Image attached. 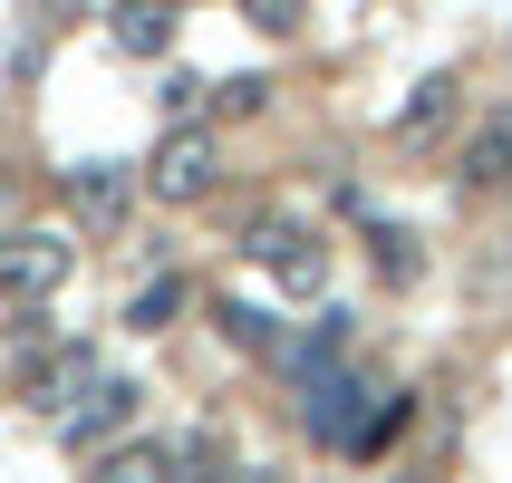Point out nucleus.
Returning <instances> with one entry per match:
<instances>
[{
    "mask_svg": "<svg viewBox=\"0 0 512 483\" xmlns=\"http://www.w3.org/2000/svg\"><path fill=\"white\" fill-rule=\"evenodd\" d=\"M377 377H358V368H319L310 387H300V426H310V445H339V455H358L368 445V416H377Z\"/></svg>",
    "mask_w": 512,
    "mask_h": 483,
    "instance_id": "1",
    "label": "nucleus"
},
{
    "mask_svg": "<svg viewBox=\"0 0 512 483\" xmlns=\"http://www.w3.org/2000/svg\"><path fill=\"white\" fill-rule=\"evenodd\" d=\"M242 252H252L281 290H300V300H319V290H329V232L290 223V213H252V223H242Z\"/></svg>",
    "mask_w": 512,
    "mask_h": 483,
    "instance_id": "2",
    "label": "nucleus"
},
{
    "mask_svg": "<svg viewBox=\"0 0 512 483\" xmlns=\"http://www.w3.org/2000/svg\"><path fill=\"white\" fill-rule=\"evenodd\" d=\"M136 184L155 203H203L213 184H223V145H213V126H165V145L145 155Z\"/></svg>",
    "mask_w": 512,
    "mask_h": 483,
    "instance_id": "3",
    "label": "nucleus"
},
{
    "mask_svg": "<svg viewBox=\"0 0 512 483\" xmlns=\"http://www.w3.org/2000/svg\"><path fill=\"white\" fill-rule=\"evenodd\" d=\"M97 377H107V368H97V348H87V339H49L39 358H20V406L58 426V416L97 387Z\"/></svg>",
    "mask_w": 512,
    "mask_h": 483,
    "instance_id": "4",
    "label": "nucleus"
},
{
    "mask_svg": "<svg viewBox=\"0 0 512 483\" xmlns=\"http://www.w3.org/2000/svg\"><path fill=\"white\" fill-rule=\"evenodd\" d=\"M78 271V242L68 232H0V300H58Z\"/></svg>",
    "mask_w": 512,
    "mask_h": 483,
    "instance_id": "5",
    "label": "nucleus"
},
{
    "mask_svg": "<svg viewBox=\"0 0 512 483\" xmlns=\"http://www.w3.org/2000/svg\"><path fill=\"white\" fill-rule=\"evenodd\" d=\"M126 416H136V377H97L49 435L68 445V455H107V445H126Z\"/></svg>",
    "mask_w": 512,
    "mask_h": 483,
    "instance_id": "6",
    "label": "nucleus"
},
{
    "mask_svg": "<svg viewBox=\"0 0 512 483\" xmlns=\"http://www.w3.org/2000/svg\"><path fill=\"white\" fill-rule=\"evenodd\" d=\"M68 213H78L87 232H126V213H136V174H126V165H68Z\"/></svg>",
    "mask_w": 512,
    "mask_h": 483,
    "instance_id": "7",
    "label": "nucleus"
},
{
    "mask_svg": "<svg viewBox=\"0 0 512 483\" xmlns=\"http://www.w3.org/2000/svg\"><path fill=\"white\" fill-rule=\"evenodd\" d=\"M174 20H184L174 0H107V39L126 58H165L174 49Z\"/></svg>",
    "mask_w": 512,
    "mask_h": 483,
    "instance_id": "8",
    "label": "nucleus"
},
{
    "mask_svg": "<svg viewBox=\"0 0 512 483\" xmlns=\"http://www.w3.org/2000/svg\"><path fill=\"white\" fill-rule=\"evenodd\" d=\"M455 184H464V194H493V184H512V107L493 116L484 136H464V155H455Z\"/></svg>",
    "mask_w": 512,
    "mask_h": 483,
    "instance_id": "9",
    "label": "nucleus"
},
{
    "mask_svg": "<svg viewBox=\"0 0 512 483\" xmlns=\"http://www.w3.org/2000/svg\"><path fill=\"white\" fill-rule=\"evenodd\" d=\"M87 483H174V445H107V455L87 464Z\"/></svg>",
    "mask_w": 512,
    "mask_h": 483,
    "instance_id": "10",
    "label": "nucleus"
},
{
    "mask_svg": "<svg viewBox=\"0 0 512 483\" xmlns=\"http://www.w3.org/2000/svg\"><path fill=\"white\" fill-rule=\"evenodd\" d=\"M455 87H464L455 68H435V78H426V87H416V97H406V107H397V136H406V145H426L435 126L455 116Z\"/></svg>",
    "mask_w": 512,
    "mask_h": 483,
    "instance_id": "11",
    "label": "nucleus"
},
{
    "mask_svg": "<svg viewBox=\"0 0 512 483\" xmlns=\"http://www.w3.org/2000/svg\"><path fill=\"white\" fill-rule=\"evenodd\" d=\"M184 310H194V281H184V271H165V281H145L136 300H126V329H174Z\"/></svg>",
    "mask_w": 512,
    "mask_h": 483,
    "instance_id": "12",
    "label": "nucleus"
},
{
    "mask_svg": "<svg viewBox=\"0 0 512 483\" xmlns=\"http://www.w3.org/2000/svg\"><path fill=\"white\" fill-rule=\"evenodd\" d=\"M213 319H223L232 348H252V358H281V319L261 310V300H213Z\"/></svg>",
    "mask_w": 512,
    "mask_h": 483,
    "instance_id": "13",
    "label": "nucleus"
},
{
    "mask_svg": "<svg viewBox=\"0 0 512 483\" xmlns=\"http://www.w3.org/2000/svg\"><path fill=\"white\" fill-rule=\"evenodd\" d=\"M203 107H213V78H194V68H165L155 78V116L165 126H203Z\"/></svg>",
    "mask_w": 512,
    "mask_h": 483,
    "instance_id": "14",
    "label": "nucleus"
},
{
    "mask_svg": "<svg viewBox=\"0 0 512 483\" xmlns=\"http://www.w3.org/2000/svg\"><path fill=\"white\" fill-rule=\"evenodd\" d=\"M368 242H377V271H387V281H416V271H426V252H416V232H397V223H377Z\"/></svg>",
    "mask_w": 512,
    "mask_h": 483,
    "instance_id": "15",
    "label": "nucleus"
},
{
    "mask_svg": "<svg viewBox=\"0 0 512 483\" xmlns=\"http://www.w3.org/2000/svg\"><path fill=\"white\" fill-rule=\"evenodd\" d=\"M232 10H242V20H252L261 39H290V29L310 20V0H232Z\"/></svg>",
    "mask_w": 512,
    "mask_h": 483,
    "instance_id": "16",
    "label": "nucleus"
},
{
    "mask_svg": "<svg viewBox=\"0 0 512 483\" xmlns=\"http://www.w3.org/2000/svg\"><path fill=\"white\" fill-rule=\"evenodd\" d=\"M213 107H223V116H261V107H271V78H223Z\"/></svg>",
    "mask_w": 512,
    "mask_h": 483,
    "instance_id": "17",
    "label": "nucleus"
},
{
    "mask_svg": "<svg viewBox=\"0 0 512 483\" xmlns=\"http://www.w3.org/2000/svg\"><path fill=\"white\" fill-rule=\"evenodd\" d=\"M49 20H87V10H107V0H39Z\"/></svg>",
    "mask_w": 512,
    "mask_h": 483,
    "instance_id": "18",
    "label": "nucleus"
},
{
    "mask_svg": "<svg viewBox=\"0 0 512 483\" xmlns=\"http://www.w3.org/2000/svg\"><path fill=\"white\" fill-rule=\"evenodd\" d=\"M223 483H281V474H271V464H232Z\"/></svg>",
    "mask_w": 512,
    "mask_h": 483,
    "instance_id": "19",
    "label": "nucleus"
},
{
    "mask_svg": "<svg viewBox=\"0 0 512 483\" xmlns=\"http://www.w3.org/2000/svg\"><path fill=\"white\" fill-rule=\"evenodd\" d=\"M0 194H10V174H0Z\"/></svg>",
    "mask_w": 512,
    "mask_h": 483,
    "instance_id": "20",
    "label": "nucleus"
},
{
    "mask_svg": "<svg viewBox=\"0 0 512 483\" xmlns=\"http://www.w3.org/2000/svg\"><path fill=\"white\" fill-rule=\"evenodd\" d=\"M174 10H184V0H174Z\"/></svg>",
    "mask_w": 512,
    "mask_h": 483,
    "instance_id": "21",
    "label": "nucleus"
}]
</instances>
